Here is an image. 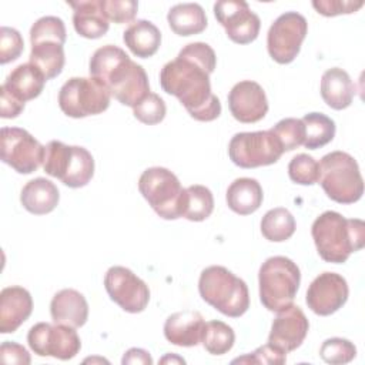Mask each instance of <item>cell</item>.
Instances as JSON below:
<instances>
[{"label": "cell", "mask_w": 365, "mask_h": 365, "mask_svg": "<svg viewBox=\"0 0 365 365\" xmlns=\"http://www.w3.org/2000/svg\"><path fill=\"white\" fill-rule=\"evenodd\" d=\"M217 57L210 44L190 43L160 71L161 88L180 100L197 121H212L221 114L220 98L211 90L210 74Z\"/></svg>", "instance_id": "cell-1"}, {"label": "cell", "mask_w": 365, "mask_h": 365, "mask_svg": "<svg viewBox=\"0 0 365 365\" xmlns=\"http://www.w3.org/2000/svg\"><path fill=\"white\" fill-rule=\"evenodd\" d=\"M88 67L90 76L103 81L111 96L124 106L134 107L150 93L148 77L143 66L133 61L117 46L106 44L97 48Z\"/></svg>", "instance_id": "cell-2"}, {"label": "cell", "mask_w": 365, "mask_h": 365, "mask_svg": "<svg viewBox=\"0 0 365 365\" xmlns=\"http://www.w3.org/2000/svg\"><path fill=\"white\" fill-rule=\"evenodd\" d=\"M311 235L324 261L342 264L364 247L365 224L359 218L348 220L336 211H325L314 221Z\"/></svg>", "instance_id": "cell-3"}, {"label": "cell", "mask_w": 365, "mask_h": 365, "mask_svg": "<svg viewBox=\"0 0 365 365\" xmlns=\"http://www.w3.org/2000/svg\"><path fill=\"white\" fill-rule=\"evenodd\" d=\"M201 298L221 314L238 318L250 308L248 287L244 279L221 265L202 269L198 279Z\"/></svg>", "instance_id": "cell-4"}, {"label": "cell", "mask_w": 365, "mask_h": 365, "mask_svg": "<svg viewBox=\"0 0 365 365\" xmlns=\"http://www.w3.org/2000/svg\"><path fill=\"white\" fill-rule=\"evenodd\" d=\"M318 182L325 194L339 204H354L364 194L358 163L345 151H332L321 158Z\"/></svg>", "instance_id": "cell-5"}, {"label": "cell", "mask_w": 365, "mask_h": 365, "mask_svg": "<svg viewBox=\"0 0 365 365\" xmlns=\"http://www.w3.org/2000/svg\"><path fill=\"white\" fill-rule=\"evenodd\" d=\"M259 299L272 312H278L294 302L301 282L298 265L282 255H275L262 262L258 272Z\"/></svg>", "instance_id": "cell-6"}, {"label": "cell", "mask_w": 365, "mask_h": 365, "mask_svg": "<svg viewBox=\"0 0 365 365\" xmlns=\"http://www.w3.org/2000/svg\"><path fill=\"white\" fill-rule=\"evenodd\" d=\"M43 170L67 187L80 188L93 178L94 158L84 147L67 145L53 140L46 145Z\"/></svg>", "instance_id": "cell-7"}, {"label": "cell", "mask_w": 365, "mask_h": 365, "mask_svg": "<svg viewBox=\"0 0 365 365\" xmlns=\"http://www.w3.org/2000/svg\"><path fill=\"white\" fill-rule=\"evenodd\" d=\"M138 190L151 208L164 220L182 217L185 188L177 175L164 167H150L140 175Z\"/></svg>", "instance_id": "cell-8"}, {"label": "cell", "mask_w": 365, "mask_h": 365, "mask_svg": "<svg viewBox=\"0 0 365 365\" xmlns=\"http://www.w3.org/2000/svg\"><path fill=\"white\" fill-rule=\"evenodd\" d=\"M111 100L108 87L94 77H71L58 93L61 111L73 118H84L104 113Z\"/></svg>", "instance_id": "cell-9"}, {"label": "cell", "mask_w": 365, "mask_h": 365, "mask_svg": "<svg viewBox=\"0 0 365 365\" xmlns=\"http://www.w3.org/2000/svg\"><path fill=\"white\" fill-rule=\"evenodd\" d=\"M282 153V145L271 130L237 133L228 145L230 160L241 168L271 165Z\"/></svg>", "instance_id": "cell-10"}, {"label": "cell", "mask_w": 365, "mask_h": 365, "mask_svg": "<svg viewBox=\"0 0 365 365\" xmlns=\"http://www.w3.org/2000/svg\"><path fill=\"white\" fill-rule=\"evenodd\" d=\"M308 33L307 19L297 11H285L271 24L267 34V48L274 61L288 64L299 54Z\"/></svg>", "instance_id": "cell-11"}, {"label": "cell", "mask_w": 365, "mask_h": 365, "mask_svg": "<svg viewBox=\"0 0 365 365\" xmlns=\"http://www.w3.org/2000/svg\"><path fill=\"white\" fill-rule=\"evenodd\" d=\"M27 342L31 351L38 356H53L61 361L74 358L81 348L80 336L76 328L68 325L38 322L27 334Z\"/></svg>", "instance_id": "cell-12"}, {"label": "cell", "mask_w": 365, "mask_h": 365, "mask_svg": "<svg viewBox=\"0 0 365 365\" xmlns=\"http://www.w3.org/2000/svg\"><path fill=\"white\" fill-rule=\"evenodd\" d=\"M1 161L19 174H31L43 165L46 147L27 130L19 127L1 128Z\"/></svg>", "instance_id": "cell-13"}, {"label": "cell", "mask_w": 365, "mask_h": 365, "mask_svg": "<svg viewBox=\"0 0 365 365\" xmlns=\"http://www.w3.org/2000/svg\"><path fill=\"white\" fill-rule=\"evenodd\" d=\"M104 287L110 299L125 312L138 314L148 305L150 289L147 284L125 267H110L104 277Z\"/></svg>", "instance_id": "cell-14"}, {"label": "cell", "mask_w": 365, "mask_h": 365, "mask_svg": "<svg viewBox=\"0 0 365 365\" xmlns=\"http://www.w3.org/2000/svg\"><path fill=\"white\" fill-rule=\"evenodd\" d=\"M214 14L225 29L230 40L237 44L254 41L261 29L259 17L242 0H221L214 4Z\"/></svg>", "instance_id": "cell-15"}, {"label": "cell", "mask_w": 365, "mask_h": 365, "mask_svg": "<svg viewBox=\"0 0 365 365\" xmlns=\"http://www.w3.org/2000/svg\"><path fill=\"white\" fill-rule=\"evenodd\" d=\"M348 294L346 279L336 272L327 271L309 284L305 301L314 314L328 317L345 305Z\"/></svg>", "instance_id": "cell-16"}, {"label": "cell", "mask_w": 365, "mask_h": 365, "mask_svg": "<svg viewBox=\"0 0 365 365\" xmlns=\"http://www.w3.org/2000/svg\"><path fill=\"white\" fill-rule=\"evenodd\" d=\"M309 322L302 309L294 304L277 312L268 335V344L288 354L304 342Z\"/></svg>", "instance_id": "cell-17"}, {"label": "cell", "mask_w": 365, "mask_h": 365, "mask_svg": "<svg viewBox=\"0 0 365 365\" xmlns=\"http://www.w3.org/2000/svg\"><path fill=\"white\" fill-rule=\"evenodd\" d=\"M228 107L237 121L251 124L265 117L268 113V100L264 88L258 83L244 80L231 88Z\"/></svg>", "instance_id": "cell-18"}, {"label": "cell", "mask_w": 365, "mask_h": 365, "mask_svg": "<svg viewBox=\"0 0 365 365\" xmlns=\"http://www.w3.org/2000/svg\"><path fill=\"white\" fill-rule=\"evenodd\" d=\"M33 311L30 292L19 285L7 287L0 292V332L10 334L27 321Z\"/></svg>", "instance_id": "cell-19"}, {"label": "cell", "mask_w": 365, "mask_h": 365, "mask_svg": "<svg viewBox=\"0 0 365 365\" xmlns=\"http://www.w3.org/2000/svg\"><path fill=\"white\" fill-rule=\"evenodd\" d=\"M204 328L205 321L198 311H178L165 319L164 336L177 346H195L201 342Z\"/></svg>", "instance_id": "cell-20"}, {"label": "cell", "mask_w": 365, "mask_h": 365, "mask_svg": "<svg viewBox=\"0 0 365 365\" xmlns=\"http://www.w3.org/2000/svg\"><path fill=\"white\" fill-rule=\"evenodd\" d=\"M50 314L54 324L80 328L87 322L88 304L81 292L64 288L54 294L50 302Z\"/></svg>", "instance_id": "cell-21"}, {"label": "cell", "mask_w": 365, "mask_h": 365, "mask_svg": "<svg viewBox=\"0 0 365 365\" xmlns=\"http://www.w3.org/2000/svg\"><path fill=\"white\" fill-rule=\"evenodd\" d=\"M74 10L73 26L76 31L86 38H100L110 27L108 19L101 9V0L67 1Z\"/></svg>", "instance_id": "cell-22"}, {"label": "cell", "mask_w": 365, "mask_h": 365, "mask_svg": "<svg viewBox=\"0 0 365 365\" xmlns=\"http://www.w3.org/2000/svg\"><path fill=\"white\" fill-rule=\"evenodd\" d=\"M46 81L47 78L36 66L23 63L9 73L3 86L17 100L26 103L41 94Z\"/></svg>", "instance_id": "cell-23"}, {"label": "cell", "mask_w": 365, "mask_h": 365, "mask_svg": "<svg viewBox=\"0 0 365 365\" xmlns=\"http://www.w3.org/2000/svg\"><path fill=\"white\" fill-rule=\"evenodd\" d=\"M321 97L334 110L349 107L355 97V86L349 74L339 67L328 68L321 77Z\"/></svg>", "instance_id": "cell-24"}, {"label": "cell", "mask_w": 365, "mask_h": 365, "mask_svg": "<svg viewBox=\"0 0 365 365\" xmlns=\"http://www.w3.org/2000/svg\"><path fill=\"white\" fill-rule=\"evenodd\" d=\"M21 205L31 214L44 215L51 212L58 201L60 194L56 184L47 178L37 177L30 180L20 194Z\"/></svg>", "instance_id": "cell-25"}, {"label": "cell", "mask_w": 365, "mask_h": 365, "mask_svg": "<svg viewBox=\"0 0 365 365\" xmlns=\"http://www.w3.org/2000/svg\"><path fill=\"white\" fill-rule=\"evenodd\" d=\"M262 187L255 178L241 177L234 180L227 190V204L230 210L240 215L255 212L262 204Z\"/></svg>", "instance_id": "cell-26"}, {"label": "cell", "mask_w": 365, "mask_h": 365, "mask_svg": "<svg viewBox=\"0 0 365 365\" xmlns=\"http://www.w3.org/2000/svg\"><path fill=\"white\" fill-rule=\"evenodd\" d=\"M123 40L134 56L148 58L160 48L161 33L154 23L148 20H137L125 29Z\"/></svg>", "instance_id": "cell-27"}, {"label": "cell", "mask_w": 365, "mask_h": 365, "mask_svg": "<svg viewBox=\"0 0 365 365\" xmlns=\"http://www.w3.org/2000/svg\"><path fill=\"white\" fill-rule=\"evenodd\" d=\"M167 21L171 30L182 37L200 34L207 27V16L198 3H180L168 10Z\"/></svg>", "instance_id": "cell-28"}, {"label": "cell", "mask_w": 365, "mask_h": 365, "mask_svg": "<svg viewBox=\"0 0 365 365\" xmlns=\"http://www.w3.org/2000/svg\"><path fill=\"white\" fill-rule=\"evenodd\" d=\"M29 63L36 66L47 80L57 77L63 71L66 63L63 44L53 40H41L31 43Z\"/></svg>", "instance_id": "cell-29"}, {"label": "cell", "mask_w": 365, "mask_h": 365, "mask_svg": "<svg viewBox=\"0 0 365 365\" xmlns=\"http://www.w3.org/2000/svg\"><path fill=\"white\" fill-rule=\"evenodd\" d=\"M301 121L305 128L304 145L308 150L321 148L334 140L335 123L331 117L322 113H308Z\"/></svg>", "instance_id": "cell-30"}, {"label": "cell", "mask_w": 365, "mask_h": 365, "mask_svg": "<svg viewBox=\"0 0 365 365\" xmlns=\"http://www.w3.org/2000/svg\"><path fill=\"white\" fill-rule=\"evenodd\" d=\"M295 218L294 215L282 207L272 208L265 212L261 220L262 235L272 242H282L292 237L295 232Z\"/></svg>", "instance_id": "cell-31"}, {"label": "cell", "mask_w": 365, "mask_h": 365, "mask_svg": "<svg viewBox=\"0 0 365 365\" xmlns=\"http://www.w3.org/2000/svg\"><path fill=\"white\" fill-rule=\"evenodd\" d=\"M214 210V197L205 185L194 184L185 188V202L182 217L188 221H204Z\"/></svg>", "instance_id": "cell-32"}, {"label": "cell", "mask_w": 365, "mask_h": 365, "mask_svg": "<svg viewBox=\"0 0 365 365\" xmlns=\"http://www.w3.org/2000/svg\"><path fill=\"white\" fill-rule=\"evenodd\" d=\"M234 342L235 334L228 324L218 319L205 322L201 344L208 354L224 355L234 346Z\"/></svg>", "instance_id": "cell-33"}, {"label": "cell", "mask_w": 365, "mask_h": 365, "mask_svg": "<svg viewBox=\"0 0 365 365\" xmlns=\"http://www.w3.org/2000/svg\"><path fill=\"white\" fill-rule=\"evenodd\" d=\"M269 130L278 138L284 151H292L304 144L305 128L299 118H282Z\"/></svg>", "instance_id": "cell-34"}, {"label": "cell", "mask_w": 365, "mask_h": 365, "mask_svg": "<svg viewBox=\"0 0 365 365\" xmlns=\"http://www.w3.org/2000/svg\"><path fill=\"white\" fill-rule=\"evenodd\" d=\"M289 178L301 185H312L319 178V163L308 154H297L288 164Z\"/></svg>", "instance_id": "cell-35"}, {"label": "cell", "mask_w": 365, "mask_h": 365, "mask_svg": "<svg viewBox=\"0 0 365 365\" xmlns=\"http://www.w3.org/2000/svg\"><path fill=\"white\" fill-rule=\"evenodd\" d=\"M319 356L331 365H342L351 362L356 356L355 345L345 338H328L319 348Z\"/></svg>", "instance_id": "cell-36"}, {"label": "cell", "mask_w": 365, "mask_h": 365, "mask_svg": "<svg viewBox=\"0 0 365 365\" xmlns=\"http://www.w3.org/2000/svg\"><path fill=\"white\" fill-rule=\"evenodd\" d=\"M53 40L64 46L66 43V26L60 17L44 16L40 17L30 29V43Z\"/></svg>", "instance_id": "cell-37"}, {"label": "cell", "mask_w": 365, "mask_h": 365, "mask_svg": "<svg viewBox=\"0 0 365 365\" xmlns=\"http://www.w3.org/2000/svg\"><path fill=\"white\" fill-rule=\"evenodd\" d=\"M133 113L138 121L154 125L164 120L167 107L164 100L158 94L148 93L137 106L133 107Z\"/></svg>", "instance_id": "cell-38"}, {"label": "cell", "mask_w": 365, "mask_h": 365, "mask_svg": "<svg viewBox=\"0 0 365 365\" xmlns=\"http://www.w3.org/2000/svg\"><path fill=\"white\" fill-rule=\"evenodd\" d=\"M24 50L21 34L13 29L3 26L0 29V63L7 64L20 57Z\"/></svg>", "instance_id": "cell-39"}, {"label": "cell", "mask_w": 365, "mask_h": 365, "mask_svg": "<svg viewBox=\"0 0 365 365\" xmlns=\"http://www.w3.org/2000/svg\"><path fill=\"white\" fill-rule=\"evenodd\" d=\"M101 9L108 21L123 24L134 20L138 3L135 0H101Z\"/></svg>", "instance_id": "cell-40"}, {"label": "cell", "mask_w": 365, "mask_h": 365, "mask_svg": "<svg viewBox=\"0 0 365 365\" xmlns=\"http://www.w3.org/2000/svg\"><path fill=\"white\" fill-rule=\"evenodd\" d=\"M287 354L279 351L278 348L265 344L257 348L252 354H247L244 356H238L232 359V364H285Z\"/></svg>", "instance_id": "cell-41"}, {"label": "cell", "mask_w": 365, "mask_h": 365, "mask_svg": "<svg viewBox=\"0 0 365 365\" xmlns=\"http://www.w3.org/2000/svg\"><path fill=\"white\" fill-rule=\"evenodd\" d=\"M364 6L362 0H314L312 7L322 16L334 17L339 14H351Z\"/></svg>", "instance_id": "cell-42"}, {"label": "cell", "mask_w": 365, "mask_h": 365, "mask_svg": "<svg viewBox=\"0 0 365 365\" xmlns=\"http://www.w3.org/2000/svg\"><path fill=\"white\" fill-rule=\"evenodd\" d=\"M0 359L4 364H19V365H29L31 362L30 354L27 349L13 341H6L0 346Z\"/></svg>", "instance_id": "cell-43"}, {"label": "cell", "mask_w": 365, "mask_h": 365, "mask_svg": "<svg viewBox=\"0 0 365 365\" xmlns=\"http://www.w3.org/2000/svg\"><path fill=\"white\" fill-rule=\"evenodd\" d=\"M24 110V103L10 94L6 87H0V115L3 118H16Z\"/></svg>", "instance_id": "cell-44"}, {"label": "cell", "mask_w": 365, "mask_h": 365, "mask_svg": "<svg viewBox=\"0 0 365 365\" xmlns=\"http://www.w3.org/2000/svg\"><path fill=\"white\" fill-rule=\"evenodd\" d=\"M121 364L125 365V364H143V365H151L153 364V358L150 356V352H147L145 349H141V348H130L123 359H121Z\"/></svg>", "instance_id": "cell-45"}, {"label": "cell", "mask_w": 365, "mask_h": 365, "mask_svg": "<svg viewBox=\"0 0 365 365\" xmlns=\"http://www.w3.org/2000/svg\"><path fill=\"white\" fill-rule=\"evenodd\" d=\"M160 362H161V364H167V362H178V364H184L185 361H184L182 358H180V356H175V355L168 354V355H165L163 359H160Z\"/></svg>", "instance_id": "cell-46"}]
</instances>
